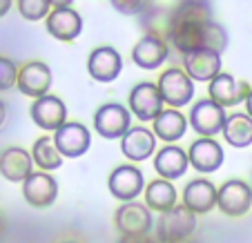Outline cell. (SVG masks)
I'll use <instances>...</instances> for the list:
<instances>
[{"label": "cell", "instance_id": "7c38bea8", "mask_svg": "<svg viewBox=\"0 0 252 243\" xmlns=\"http://www.w3.org/2000/svg\"><path fill=\"white\" fill-rule=\"evenodd\" d=\"M54 143L63 158H81L83 154L90 152L92 148V134L83 123L76 121H67L56 134H54Z\"/></svg>", "mask_w": 252, "mask_h": 243}, {"label": "cell", "instance_id": "ba28073f", "mask_svg": "<svg viewBox=\"0 0 252 243\" xmlns=\"http://www.w3.org/2000/svg\"><path fill=\"white\" fill-rule=\"evenodd\" d=\"M165 103H163V96L158 91L157 83H138L132 91H129L127 98V110L136 116L138 121L148 123V121H157L161 116V112L165 110Z\"/></svg>", "mask_w": 252, "mask_h": 243}, {"label": "cell", "instance_id": "7a4b0ae2", "mask_svg": "<svg viewBox=\"0 0 252 243\" xmlns=\"http://www.w3.org/2000/svg\"><path fill=\"white\" fill-rule=\"evenodd\" d=\"M196 230V214L190 212L183 203L172 208L170 212H163L154 223L158 243H181L192 239Z\"/></svg>", "mask_w": 252, "mask_h": 243}, {"label": "cell", "instance_id": "5bb4252c", "mask_svg": "<svg viewBox=\"0 0 252 243\" xmlns=\"http://www.w3.org/2000/svg\"><path fill=\"white\" fill-rule=\"evenodd\" d=\"M252 87L248 85L246 81H239L232 74H223L214 78L208 87V94L214 103H219L221 107H237L239 103H246L248 96H250Z\"/></svg>", "mask_w": 252, "mask_h": 243}, {"label": "cell", "instance_id": "f546056e", "mask_svg": "<svg viewBox=\"0 0 252 243\" xmlns=\"http://www.w3.org/2000/svg\"><path fill=\"white\" fill-rule=\"evenodd\" d=\"M18 69L20 67L11 58L0 56V91L11 90L18 83Z\"/></svg>", "mask_w": 252, "mask_h": 243}, {"label": "cell", "instance_id": "7402d4cb", "mask_svg": "<svg viewBox=\"0 0 252 243\" xmlns=\"http://www.w3.org/2000/svg\"><path fill=\"white\" fill-rule=\"evenodd\" d=\"M33 172L32 152L23 148H5L0 152V174L9 183H23Z\"/></svg>", "mask_w": 252, "mask_h": 243}, {"label": "cell", "instance_id": "3957f363", "mask_svg": "<svg viewBox=\"0 0 252 243\" xmlns=\"http://www.w3.org/2000/svg\"><path fill=\"white\" fill-rule=\"evenodd\" d=\"M114 225L121 237H145L154 228L152 210L145 203H138V201L123 203L114 212Z\"/></svg>", "mask_w": 252, "mask_h": 243}, {"label": "cell", "instance_id": "277c9868", "mask_svg": "<svg viewBox=\"0 0 252 243\" xmlns=\"http://www.w3.org/2000/svg\"><path fill=\"white\" fill-rule=\"evenodd\" d=\"M157 85L163 96V103H167L172 110H179L194 98V81L186 74V69H179V67L165 69Z\"/></svg>", "mask_w": 252, "mask_h": 243}, {"label": "cell", "instance_id": "83f0119b", "mask_svg": "<svg viewBox=\"0 0 252 243\" xmlns=\"http://www.w3.org/2000/svg\"><path fill=\"white\" fill-rule=\"evenodd\" d=\"M32 158L33 165L40 172H56L63 165V154L58 152L54 136H40L36 138V143L32 148Z\"/></svg>", "mask_w": 252, "mask_h": 243}, {"label": "cell", "instance_id": "74e56055", "mask_svg": "<svg viewBox=\"0 0 252 243\" xmlns=\"http://www.w3.org/2000/svg\"><path fill=\"white\" fill-rule=\"evenodd\" d=\"M58 243H81V241H76V239H61Z\"/></svg>", "mask_w": 252, "mask_h": 243}, {"label": "cell", "instance_id": "836d02e7", "mask_svg": "<svg viewBox=\"0 0 252 243\" xmlns=\"http://www.w3.org/2000/svg\"><path fill=\"white\" fill-rule=\"evenodd\" d=\"M52 2V9H63V7H71L74 0H49Z\"/></svg>", "mask_w": 252, "mask_h": 243}, {"label": "cell", "instance_id": "ffe728a7", "mask_svg": "<svg viewBox=\"0 0 252 243\" xmlns=\"http://www.w3.org/2000/svg\"><path fill=\"white\" fill-rule=\"evenodd\" d=\"M121 152L132 163H141L157 152V136L148 127H132L121 138Z\"/></svg>", "mask_w": 252, "mask_h": 243}, {"label": "cell", "instance_id": "ac0fdd59", "mask_svg": "<svg viewBox=\"0 0 252 243\" xmlns=\"http://www.w3.org/2000/svg\"><path fill=\"white\" fill-rule=\"evenodd\" d=\"M183 69L196 83H212L221 74V54L212 49H196L183 56Z\"/></svg>", "mask_w": 252, "mask_h": 243}, {"label": "cell", "instance_id": "5b68a950", "mask_svg": "<svg viewBox=\"0 0 252 243\" xmlns=\"http://www.w3.org/2000/svg\"><path fill=\"white\" fill-rule=\"evenodd\" d=\"M225 119L228 114L219 103H214L212 98H201L192 105L188 123L199 134V138H214L219 132H223Z\"/></svg>", "mask_w": 252, "mask_h": 243}, {"label": "cell", "instance_id": "4fadbf2b", "mask_svg": "<svg viewBox=\"0 0 252 243\" xmlns=\"http://www.w3.org/2000/svg\"><path fill=\"white\" fill-rule=\"evenodd\" d=\"M29 114H32V121L38 125L45 132H54L56 134L63 125L67 123V107L58 96L47 94L43 98H36L29 107Z\"/></svg>", "mask_w": 252, "mask_h": 243}, {"label": "cell", "instance_id": "d6986e66", "mask_svg": "<svg viewBox=\"0 0 252 243\" xmlns=\"http://www.w3.org/2000/svg\"><path fill=\"white\" fill-rule=\"evenodd\" d=\"M183 205L190 212L199 214H208L212 208H217V199H219V187H214L212 181L208 179H194L183 187Z\"/></svg>", "mask_w": 252, "mask_h": 243}, {"label": "cell", "instance_id": "d590c367", "mask_svg": "<svg viewBox=\"0 0 252 243\" xmlns=\"http://www.w3.org/2000/svg\"><path fill=\"white\" fill-rule=\"evenodd\" d=\"M246 114L252 119V91H250V96H248V100H246Z\"/></svg>", "mask_w": 252, "mask_h": 243}, {"label": "cell", "instance_id": "4dcf8cb0", "mask_svg": "<svg viewBox=\"0 0 252 243\" xmlns=\"http://www.w3.org/2000/svg\"><path fill=\"white\" fill-rule=\"evenodd\" d=\"M112 7L125 16H141L152 7V0H110Z\"/></svg>", "mask_w": 252, "mask_h": 243}, {"label": "cell", "instance_id": "52a82bcc", "mask_svg": "<svg viewBox=\"0 0 252 243\" xmlns=\"http://www.w3.org/2000/svg\"><path fill=\"white\" fill-rule=\"evenodd\" d=\"M132 123V112L121 103H105L94 114V129L107 141L123 138L129 132Z\"/></svg>", "mask_w": 252, "mask_h": 243}, {"label": "cell", "instance_id": "e575fe53", "mask_svg": "<svg viewBox=\"0 0 252 243\" xmlns=\"http://www.w3.org/2000/svg\"><path fill=\"white\" fill-rule=\"evenodd\" d=\"M5 121H7V105L0 100V127L5 125Z\"/></svg>", "mask_w": 252, "mask_h": 243}, {"label": "cell", "instance_id": "d4e9b609", "mask_svg": "<svg viewBox=\"0 0 252 243\" xmlns=\"http://www.w3.org/2000/svg\"><path fill=\"white\" fill-rule=\"evenodd\" d=\"M152 132H154V136L157 138H161L163 143L174 145L176 141H181V138L186 136L188 119L183 116V112L167 107V110H163L161 116L152 123Z\"/></svg>", "mask_w": 252, "mask_h": 243}, {"label": "cell", "instance_id": "e0dca14e", "mask_svg": "<svg viewBox=\"0 0 252 243\" xmlns=\"http://www.w3.org/2000/svg\"><path fill=\"white\" fill-rule=\"evenodd\" d=\"M190 167H194L201 174H212L223 165V148L217 143V138H196L188 150Z\"/></svg>", "mask_w": 252, "mask_h": 243}, {"label": "cell", "instance_id": "ab89813d", "mask_svg": "<svg viewBox=\"0 0 252 243\" xmlns=\"http://www.w3.org/2000/svg\"><path fill=\"white\" fill-rule=\"evenodd\" d=\"M152 2H154V0H152Z\"/></svg>", "mask_w": 252, "mask_h": 243}, {"label": "cell", "instance_id": "484cf974", "mask_svg": "<svg viewBox=\"0 0 252 243\" xmlns=\"http://www.w3.org/2000/svg\"><path fill=\"white\" fill-rule=\"evenodd\" d=\"M143 196H145V205H148L152 212H158V214L170 212L172 208L179 205L176 187L172 185L170 181H165V179H154V181H150L148 185H145Z\"/></svg>", "mask_w": 252, "mask_h": 243}, {"label": "cell", "instance_id": "f35d334b", "mask_svg": "<svg viewBox=\"0 0 252 243\" xmlns=\"http://www.w3.org/2000/svg\"><path fill=\"white\" fill-rule=\"evenodd\" d=\"M181 243H196V241H192V239H188V241H181Z\"/></svg>", "mask_w": 252, "mask_h": 243}, {"label": "cell", "instance_id": "1f68e13d", "mask_svg": "<svg viewBox=\"0 0 252 243\" xmlns=\"http://www.w3.org/2000/svg\"><path fill=\"white\" fill-rule=\"evenodd\" d=\"M119 243H158V239L150 237V234H145V237H121Z\"/></svg>", "mask_w": 252, "mask_h": 243}, {"label": "cell", "instance_id": "d6a6232c", "mask_svg": "<svg viewBox=\"0 0 252 243\" xmlns=\"http://www.w3.org/2000/svg\"><path fill=\"white\" fill-rule=\"evenodd\" d=\"M11 5H14V0H0V18H5L9 14Z\"/></svg>", "mask_w": 252, "mask_h": 243}, {"label": "cell", "instance_id": "44dd1931", "mask_svg": "<svg viewBox=\"0 0 252 243\" xmlns=\"http://www.w3.org/2000/svg\"><path fill=\"white\" fill-rule=\"evenodd\" d=\"M188 167H190L188 152L179 145H165L154 154V170H157L158 179H165V181L181 179L188 172Z\"/></svg>", "mask_w": 252, "mask_h": 243}, {"label": "cell", "instance_id": "cb8c5ba5", "mask_svg": "<svg viewBox=\"0 0 252 243\" xmlns=\"http://www.w3.org/2000/svg\"><path fill=\"white\" fill-rule=\"evenodd\" d=\"M172 16H174V7L152 5L145 14L138 16V25L145 36H154L167 43L172 36Z\"/></svg>", "mask_w": 252, "mask_h": 243}, {"label": "cell", "instance_id": "2e32d148", "mask_svg": "<svg viewBox=\"0 0 252 243\" xmlns=\"http://www.w3.org/2000/svg\"><path fill=\"white\" fill-rule=\"evenodd\" d=\"M45 29L49 36H54L61 43H74L83 31V18L74 7L52 9L45 18Z\"/></svg>", "mask_w": 252, "mask_h": 243}, {"label": "cell", "instance_id": "9c48e42d", "mask_svg": "<svg viewBox=\"0 0 252 243\" xmlns=\"http://www.w3.org/2000/svg\"><path fill=\"white\" fill-rule=\"evenodd\" d=\"M18 91L29 98H43L52 90V69L43 61H27L18 69Z\"/></svg>", "mask_w": 252, "mask_h": 243}, {"label": "cell", "instance_id": "8fae6325", "mask_svg": "<svg viewBox=\"0 0 252 243\" xmlns=\"http://www.w3.org/2000/svg\"><path fill=\"white\" fill-rule=\"evenodd\" d=\"M87 72L96 83H114L123 72V58L114 47L100 45L87 56Z\"/></svg>", "mask_w": 252, "mask_h": 243}, {"label": "cell", "instance_id": "4316f807", "mask_svg": "<svg viewBox=\"0 0 252 243\" xmlns=\"http://www.w3.org/2000/svg\"><path fill=\"white\" fill-rule=\"evenodd\" d=\"M223 138L225 143L232 145L237 150L250 148L252 145V119L246 114V112H232L228 114L223 125Z\"/></svg>", "mask_w": 252, "mask_h": 243}, {"label": "cell", "instance_id": "9a60e30c", "mask_svg": "<svg viewBox=\"0 0 252 243\" xmlns=\"http://www.w3.org/2000/svg\"><path fill=\"white\" fill-rule=\"evenodd\" d=\"M23 196L32 208H49L58 199V181L49 172H32L23 181Z\"/></svg>", "mask_w": 252, "mask_h": 243}, {"label": "cell", "instance_id": "603a6c76", "mask_svg": "<svg viewBox=\"0 0 252 243\" xmlns=\"http://www.w3.org/2000/svg\"><path fill=\"white\" fill-rule=\"evenodd\" d=\"M167 43L161 38H154V36H143L132 49V61L136 67L141 69H158L163 62L167 61Z\"/></svg>", "mask_w": 252, "mask_h": 243}, {"label": "cell", "instance_id": "8992f818", "mask_svg": "<svg viewBox=\"0 0 252 243\" xmlns=\"http://www.w3.org/2000/svg\"><path fill=\"white\" fill-rule=\"evenodd\" d=\"M217 208L230 219H241L252 208V185L241 179H230L219 187Z\"/></svg>", "mask_w": 252, "mask_h": 243}, {"label": "cell", "instance_id": "f1b7e54d", "mask_svg": "<svg viewBox=\"0 0 252 243\" xmlns=\"http://www.w3.org/2000/svg\"><path fill=\"white\" fill-rule=\"evenodd\" d=\"M18 14L23 16L27 23H38L45 20L52 11V2L49 0H18Z\"/></svg>", "mask_w": 252, "mask_h": 243}, {"label": "cell", "instance_id": "30bf717a", "mask_svg": "<svg viewBox=\"0 0 252 243\" xmlns=\"http://www.w3.org/2000/svg\"><path fill=\"white\" fill-rule=\"evenodd\" d=\"M107 190L114 199L129 203L134 201L141 192H145V179L143 172L136 165H119L110 172L107 177Z\"/></svg>", "mask_w": 252, "mask_h": 243}, {"label": "cell", "instance_id": "8d00e7d4", "mask_svg": "<svg viewBox=\"0 0 252 243\" xmlns=\"http://www.w3.org/2000/svg\"><path fill=\"white\" fill-rule=\"evenodd\" d=\"M5 230H7V225H5V219H2V214H0V241L5 239Z\"/></svg>", "mask_w": 252, "mask_h": 243}, {"label": "cell", "instance_id": "6da1fadb", "mask_svg": "<svg viewBox=\"0 0 252 243\" xmlns=\"http://www.w3.org/2000/svg\"><path fill=\"white\" fill-rule=\"evenodd\" d=\"M212 23V9L205 0H181L174 5L170 40L176 52L188 56L196 49H205V36Z\"/></svg>", "mask_w": 252, "mask_h": 243}]
</instances>
